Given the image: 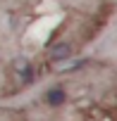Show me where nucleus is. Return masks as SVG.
Instances as JSON below:
<instances>
[{
    "instance_id": "1",
    "label": "nucleus",
    "mask_w": 117,
    "mask_h": 121,
    "mask_svg": "<svg viewBox=\"0 0 117 121\" xmlns=\"http://www.w3.org/2000/svg\"><path fill=\"white\" fill-rule=\"evenodd\" d=\"M72 45L69 43H65V40H57V43H53L50 45V50H48V59L50 62H67V59L72 57Z\"/></svg>"
},
{
    "instance_id": "3",
    "label": "nucleus",
    "mask_w": 117,
    "mask_h": 121,
    "mask_svg": "<svg viewBox=\"0 0 117 121\" xmlns=\"http://www.w3.org/2000/svg\"><path fill=\"white\" fill-rule=\"evenodd\" d=\"M15 71H17V74H19V78H24L26 83H29V81L34 78V71H31V64L26 62V59H22V57H19L17 62H15Z\"/></svg>"
},
{
    "instance_id": "2",
    "label": "nucleus",
    "mask_w": 117,
    "mask_h": 121,
    "mask_svg": "<svg viewBox=\"0 0 117 121\" xmlns=\"http://www.w3.org/2000/svg\"><path fill=\"white\" fill-rule=\"evenodd\" d=\"M45 102H48L50 107H62V104L67 102V90L60 88V86H53V88L45 93Z\"/></svg>"
}]
</instances>
